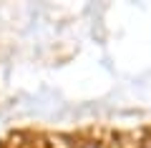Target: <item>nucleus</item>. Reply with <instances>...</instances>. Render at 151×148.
I'll list each match as a JSON object with an SVG mask.
<instances>
[]
</instances>
